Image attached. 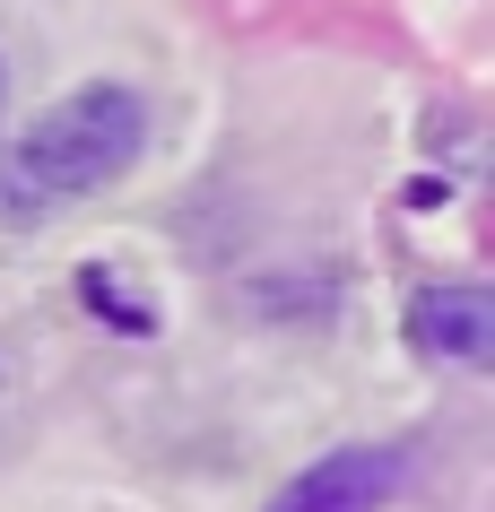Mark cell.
<instances>
[{
    "label": "cell",
    "mask_w": 495,
    "mask_h": 512,
    "mask_svg": "<svg viewBox=\"0 0 495 512\" xmlns=\"http://www.w3.org/2000/svg\"><path fill=\"white\" fill-rule=\"evenodd\" d=\"M409 348L443 365H495V296L478 287H426L409 304Z\"/></svg>",
    "instance_id": "3957f363"
},
{
    "label": "cell",
    "mask_w": 495,
    "mask_h": 512,
    "mask_svg": "<svg viewBox=\"0 0 495 512\" xmlns=\"http://www.w3.org/2000/svg\"><path fill=\"white\" fill-rule=\"evenodd\" d=\"M148 148V96L122 79H96L79 96H61L27 122V139L0 157V217L35 226V217L96 200L105 183L131 174V157Z\"/></svg>",
    "instance_id": "6da1fadb"
},
{
    "label": "cell",
    "mask_w": 495,
    "mask_h": 512,
    "mask_svg": "<svg viewBox=\"0 0 495 512\" xmlns=\"http://www.w3.org/2000/svg\"><path fill=\"white\" fill-rule=\"evenodd\" d=\"M0 87H9V70H0Z\"/></svg>",
    "instance_id": "277c9868"
},
{
    "label": "cell",
    "mask_w": 495,
    "mask_h": 512,
    "mask_svg": "<svg viewBox=\"0 0 495 512\" xmlns=\"http://www.w3.org/2000/svg\"><path fill=\"white\" fill-rule=\"evenodd\" d=\"M409 486V443H348L270 495V512H383Z\"/></svg>",
    "instance_id": "7a4b0ae2"
}]
</instances>
